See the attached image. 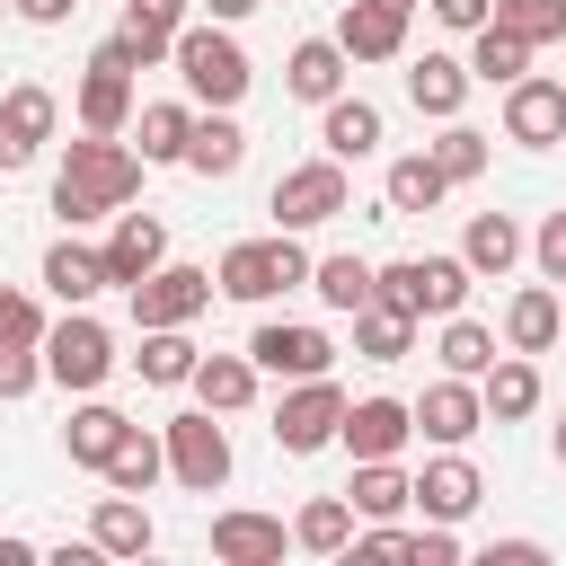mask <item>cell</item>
Returning a JSON list of instances; mask_svg holds the SVG:
<instances>
[{
    "instance_id": "1",
    "label": "cell",
    "mask_w": 566,
    "mask_h": 566,
    "mask_svg": "<svg viewBox=\"0 0 566 566\" xmlns=\"http://www.w3.org/2000/svg\"><path fill=\"white\" fill-rule=\"evenodd\" d=\"M142 150H124L115 133H80L71 150H62V168H53V212L62 221H106V212H124L133 195H142Z\"/></svg>"
},
{
    "instance_id": "2",
    "label": "cell",
    "mask_w": 566,
    "mask_h": 566,
    "mask_svg": "<svg viewBox=\"0 0 566 566\" xmlns=\"http://www.w3.org/2000/svg\"><path fill=\"white\" fill-rule=\"evenodd\" d=\"M310 265H318V256H310L292 230H274V239H239V248H221L212 283H221L230 301H274V292L310 283Z\"/></svg>"
},
{
    "instance_id": "3",
    "label": "cell",
    "mask_w": 566,
    "mask_h": 566,
    "mask_svg": "<svg viewBox=\"0 0 566 566\" xmlns=\"http://www.w3.org/2000/svg\"><path fill=\"white\" fill-rule=\"evenodd\" d=\"M371 301L407 310L416 327H424V318H451V310L469 301V256H398V265H380V292H371Z\"/></svg>"
},
{
    "instance_id": "4",
    "label": "cell",
    "mask_w": 566,
    "mask_h": 566,
    "mask_svg": "<svg viewBox=\"0 0 566 566\" xmlns=\"http://www.w3.org/2000/svg\"><path fill=\"white\" fill-rule=\"evenodd\" d=\"M177 80H186V97H203V106H239L248 97V53H239V35L212 18V27H186L177 35Z\"/></svg>"
},
{
    "instance_id": "5",
    "label": "cell",
    "mask_w": 566,
    "mask_h": 566,
    "mask_svg": "<svg viewBox=\"0 0 566 566\" xmlns=\"http://www.w3.org/2000/svg\"><path fill=\"white\" fill-rule=\"evenodd\" d=\"M345 203H354L345 159H301V168H283V177H274V195H265L274 230H318V221H336Z\"/></svg>"
},
{
    "instance_id": "6",
    "label": "cell",
    "mask_w": 566,
    "mask_h": 566,
    "mask_svg": "<svg viewBox=\"0 0 566 566\" xmlns=\"http://www.w3.org/2000/svg\"><path fill=\"white\" fill-rule=\"evenodd\" d=\"M159 433H168V478H177L186 495H212V486H230V433L212 424V407H195V416H168Z\"/></svg>"
},
{
    "instance_id": "7",
    "label": "cell",
    "mask_w": 566,
    "mask_h": 566,
    "mask_svg": "<svg viewBox=\"0 0 566 566\" xmlns=\"http://www.w3.org/2000/svg\"><path fill=\"white\" fill-rule=\"evenodd\" d=\"M106 371H115V336H106L88 310H71V318L44 327V380H62V389H97Z\"/></svg>"
},
{
    "instance_id": "8",
    "label": "cell",
    "mask_w": 566,
    "mask_h": 566,
    "mask_svg": "<svg viewBox=\"0 0 566 566\" xmlns=\"http://www.w3.org/2000/svg\"><path fill=\"white\" fill-rule=\"evenodd\" d=\"M336 424H345V389H336L327 371H310V380H292V398L274 407V442H283L292 460H310V451H327V442H336Z\"/></svg>"
},
{
    "instance_id": "9",
    "label": "cell",
    "mask_w": 566,
    "mask_h": 566,
    "mask_svg": "<svg viewBox=\"0 0 566 566\" xmlns=\"http://www.w3.org/2000/svg\"><path fill=\"white\" fill-rule=\"evenodd\" d=\"M212 274L203 265H159V274H142L133 283V327H195L203 310H212Z\"/></svg>"
},
{
    "instance_id": "10",
    "label": "cell",
    "mask_w": 566,
    "mask_h": 566,
    "mask_svg": "<svg viewBox=\"0 0 566 566\" xmlns=\"http://www.w3.org/2000/svg\"><path fill=\"white\" fill-rule=\"evenodd\" d=\"M407 433H416V407H407V398H345L336 442H345L354 460H398Z\"/></svg>"
},
{
    "instance_id": "11",
    "label": "cell",
    "mask_w": 566,
    "mask_h": 566,
    "mask_svg": "<svg viewBox=\"0 0 566 566\" xmlns=\"http://www.w3.org/2000/svg\"><path fill=\"white\" fill-rule=\"evenodd\" d=\"M53 115H62V106H53V88H35V80H18V88L0 97V177H18V168L53 142Z\"/></svg>"
},
{
    "instance_id": "12",
    "label": "cell",
    "mask_w": 566,
    "mask_h": 566,
    "mask_svg": "<svg viewBox=\"0 0 566 566\" xmlns=\"http://www.w3.org/2000/svg\"><path fill=\"white\" fill-rule=\"evenodd\" d=\"M557 133H566V88L522 71V80L504 88V142H522V150H548Z\"/></svg>"
},
{
    "instance_id": "13",
    "label": "cell",
    "mask_w": 566,
    "mask_h": 566,
    "mask_svg": "<svg viewBox=\"0 0 566 566\" xmlns=\"http://www.w3.org/2000/svg\"><path fill=\"white\" fill-rule=\"evenodd\" d=\"M248 354H256V371H274V380H310V371L336 363V345H327L318 327H283V318H265V327L248 336Z\"/></svg>"
},
{
    "instance_id": "14",
    "label": "cell",
    "mask_w": 566,
    "mask_h": 566,
    "mask_svg": "<svg viewBox=\"0 0 566 566\" xmlns=\"http://www.w3.org/2000/svg\"><path fill=\"white\" fill-rule=\"evenodd\" d=\"M478 495H486V478L460 460V442H442V460H424V478H416L424 522H469V513H478Z\"/></svg>"
},
{
    "instance_id": "15",
    "label": "cell",
    "mask_w": 566,
    "mask_h": 566,
    "mask_svg": "<svg viewBox=\"0 0 566 566\" xmlns=\"http://www.w3.org/2000/svg\"><path fill=\"white\" fill-rule=\"evenodd\" d=\"M336 44H345L354 62H398V53H407V9H398V0H345Z\"/></svg>"
},
{
    "instance_id": "16",
    "label": "cell",
    "mask_w": 566,
    "mask_h": 566,
    "mask_svg": "<svg viewBox=\"0 0 566 566\" xmlns=\"http://www.w3.org/2000/svg\"><path fill=\"white\" fill-rule=\"evenodd\" d=\"M168 265V230L150 221V212H115V230H106V283H142V274H159Z\"/></svg>"
},
{
    "instance_id": "17",
    "label": "cell",
    "mask_w": 566,
    "mask_h": 566,
    "mask_svg": "<svg viewBox=\"0 0 566 566\" xmlns=\"http://www.w3.org/2000/svg\"><path fill=\"white\" fill-rule=\"evenodd\" d=\"M478 424H486V398H478V380H460V371L416 398V433H424V442H469Z\"/></svg>"
},
{
    "instance_id": "18",
    "label": "cell",
    "mask_w": 566,
    "mask_h": 566,
    "mask_svg": "<svg viewBox=\"0 0 566 566\" xmlns=\"http://www.w3.org/2000/svg\"><path fill=\"white\" fill-rule=\"evenodd\" d=\"M44 292H53L62 310H88V301L106 292V248H80V239H53V248H44Z\"/></svg>"
},
{
    "instance_id": "19",
    "label": "cell",
    "mask_w": 566,
    "mask_h": 566,
    "mask_svg": "<svg viewBox=\"0 0 566 566\" xmlns=\"http://www.w3.org/2000/svg\"><path fill=\"white\" fill-rule=\"evenodd\" d=\"M283 539H292V531H283L274 513H212V557H221V566H274Z\"/></svg>"
},
{
    "instance_id": "20",
    "label": "cell",
    "mask_w": 566,
    "mask_h": 566,
    "mask_svg": "<svg viewBox=\"0 0 566 566\" xmlns=\"http://www.w3.org/2000/svg\"><path fill=\"white\" fill-rule=\"evenodd\" d=\"M345 44L336 35H310V44H292V62H283V88L292 97H310V106H327V97H345Z\"/></svg>"
},
{
    "instance_id": "21",
    "label": "cell",
    "mask_w": 566,
    "mask_h": 566,
    "mask_svg": "<svg viewBox=\"0 0 566 566\" xmlns=\"http://www.w3.org/2000/svg\"><path fill=\"white\" fill-rule=\"evenodd\" d=\"M557 336H566V301H557L548 283L513 292V310H504V345H513V354H548Z\"/></svg>"
},
{
    "instance_id": "22",
    "label": "cell",
    "mask_w": 566,
    "mask_h": 566,
    "mask_svg": "<svg viewBox=\"0 0 566 566\" xmlns=\"http://www.w3.org/2000/svg\"><path fill=\"white\" fill-rule=\"evenodd\" d=\"M478 398H486V424H522V416L539 407V371H531V354H495L486 380H478Z\"/></svg>"
},
{
    "instance_id": "23",
    "label": "cell",
    "mask_w": 566,
    "mask_h": 566,
    "mask_svg": "<svg viewBox=\"0 0 566 566\" xmlns=\"http://www.w3.org/2000/svg\"><path fill=\"white\" fill-rule=\"evenodd\" d=\"M124 124H133V71L88 62V80H80V133H124Z\"/></svg>"
},
{
    "instance_id": "24",
    "label": "cell",
    "mask_w": 566,
    "mask_h": 566,
    "mask_svg": "<svg viewBox=\"0 0 566 566\" xmlns=\"http://www.w3.org/2000/svg\"><path fill=\"white\" fill-rule=\"evenodd\" d=\"M239 159H248V133L230 124V106L195 115V133H186V159H177V168H195V177H230Z\"/></svg>"
},
{
    "instance_id": "25",
    "label": "cell",
    "mask_w": 566,
    "mask_h": 566,
    "mask_svg": "<svg viewBox=\"0 0 566 566\" xmlns=\"http://www.w3.org/2000/svg\"><path fill=\"white\" fill-rule=\"evenodd\" d=\"M186 389H195V398H203L212 416H239V407L256 398V354H203Z\"/></svg>"
},
{
    "instance_id": "26",
    "label": "cell",
    "mask_w": 566,
    "mask_h": 566,
    "mask_svg": "<svg viewBox=\"0 0 566 566\" xmlns=\"http://www.w3.org/2000/svg\"><path fill=\"white\" fill-rule=\"evenodd\" d=\"M407 97H416V115L451 124V115H460V97H469V62H451V53H424V62L407 71Z\"/></svg>"
},
{
    "instance_id": "27",
    "label": "cell",
    "mask_w": 566,
    "mask_h": 566,
    "mask_svg": "<svg viewBox=\"0 0 566 566\" xmlns=\"http://www.w3.org/2000/svg\"><path fill=\"white\" fill-rule=\"evenodd\" d=\"M133 363H142V380H150V389H186V380H195V363H203V345H195L186 327H142V354H133Z\"/></svg>"
},
{
    "instance_id": "28",
    "label": "cell",
    "mask_w": 566,
    "mask_h": 566,
    "mask_svg": "<svg viewBox=\"0 0 566 566\" xmlns=\"http://www.w3.org/2000/svg\"><path fill=\"white\" fill-rule=\"evenodd\" d=\"M115 442H124V416L115 407H71V424H62V451H71V469H97L106 478V460H115Z\"/></svg>"
},
{
    "instance_id": "29",
    "label": "cell",
    "mask_w": 566,
    "mask_h": 566,
    "mask_svg": "<svg viewBox=\"0 0 566 566\" xmlns=\"http://www.w3.org/2000/svg\"><path fill=\"white\" fill-rule=\"evenodd\" d=\"M168 478V433H142V424H124V442H115V460H106V486H124V495H150Z\"/></svg>"
},
{
    "instance_id": "30",
    "label": "cell",
    "mask_w": 566,
    "mask_h": 566,
    "mask_svg": "<svg viewBox=\"0 0 566 566\" xmlns=\"http://www.w3.org/2000/svg\"><path fill=\"white\" fill-rule=\"evenodd\" d=\"M354 513L363 522H398L407 504H416V478H398V460H354Z\"/></svg>"
},
{
    "instance_id": "31",
    "label": "cell",
    "mask_w": 566,
    "mask_h": 566,
    "mask_svg": "<svg viewBox=\"0 0 566 566\" xmlns=\"http://www.w3.org/2000/svg\"><path fill=\"white\" fill-rule=\"evenodd\" d=\"M88 539L106 548V557H142L150 548V513H142V495H97V513H88Z\"/></svg>"
},
{
    "instance_id": "32",
    "label": "cell",
    "mask_w": 566,
    "mask_h": 566,
    "mask_svg": "<svg viewBox=\"0 0 566 566\" xmlns=\"http://www.w3.org/2000/svg\"><path fill=\"white\" fill-rule=\"evenodd\" d=\"M124 35H133L142 71H150V62H177V35H186V0H133V9H124Z\"/></svg>"
},
{
    "instance_id": "33",
    "label": "cell",
    "mask_w": 566,
    "mask_h": 566,
    "mask_svg": "<svg viewBox=\"0 0 566 566\" xmlns=\"http://www.w3.org/2000/svg\"><path fill=\"white\" fill-rule=\"evenodd\" d=\"M318 142H327V159H363V150H380V106H371V97H327Z\"/></svg>"
},
{
    "instance_id": "34",
    "label": "cell",
    "mask_w": 566,
    "mask_h": 566,
    "mask_svg": "<svg viewBox=\"0 0 566 566\" xmlns=\"http://www.w3.org/2000/svg\"><path fill=\"white\" fill-rule=\"evenodd\" d=\"M460 256H469V274H513V256H522V221L513 212H478L469 221V239H460Z\"/></svg>"
},
{
    "instance_id": "35",
    "label": "cell",
    "mask_w": 566,
    "mask_h": 566,
    "mask_svg": "<svg viewBox=\"0 0 566 566\" xmlns=\"http://www.w3.org/2000/svg\"><path fill=\"white\" fill-rule=\"evenodd\" d=\"M292 548H310V557H345V548H354V504H345V495H310L301 522H292Z\"/></svg>"
},
{
    "instance_id": "36",
    "label": "cell",
    "mask_w": 566,
    "mask_h": 566,
    "mask_svg": "<svg viewBox=\"0 0 566 566\" xmlns=\"http://www.w3.org/2000/svg\"><path fill=\"white\" fill-rule=\"evenodd\" d=\"M310 292H318L327 310H345V318H354V310L380 292V265H363V256H318V265H310Z\"/></svg>"
},
{
    "instance_id": "37",
    "label": "cell",
    "mask_w": 566,
    "mask_h": 566,
    "mask_svg": "<svg viewBox=\"0 0 566 566\" xmlns=\"http://www.w3.org/2000/svg\"><path fill=\"white\" fill-rule=\"evenodd\" d=\"M407 345H416V318L407 310H389V301H363L354 310V354L363 363H398Z\"/></svg>"
},
{
    "instance_id": "38",
    "label": "cell",
    "mask_w": 566,
    "mask_h": 566,
    "mask_svg": "<svg viewBox=\"0 0 566 566\" xmlns=\"http://www.w3.org/2000/svg\"><path fill=\"white\" fill-rule=\"evenodd\" d=\"M522 71H531V44H522L513 27H495V18H486V27H478V44H469V80H504V88H513Z\"/></svg>"
},
{
    "instance_id": "39",
    "label": "cell",
    "mask_w": 566,
    "mask_h": 566,
    "mask_svg": "<svg viewBox=\"0 0 566 566\" xmlns=\"http://www.w3.org/2000/svg\"><path fill=\"white\" fill-rule=\"evenodd\" d=\"M451 195V177L433 168V150H416V159H389V212H433Z\"/></svg>"
},
{
    "instance_id": "40",
    "label": "cell",
    "mask_w": 566,
    "mask_h": 566,
    "mask_svg": "<svg viewBox=\"0 0 566 566\" xmlns=\"http://www.w3.org/2000/svg\"><path fill=\"white\" fill-rule=\"evenodd\" d=\"M433 354H442V371H460V380H486V363H495V336H486L478 318H460V310H451Z\"/></svg>"
},
{
    "instance_id": "41",
    "label": "cell",
    "mask_w": 566,
    "mask_h": 566,
    "mask_svg": "<svg viewBox=\"0 0 566 566\" xmlns=\"http://www.w3.org/2000/svg\"><path fill=\"white\" fill-rule=\"evenodd\" d=\"M133 133H142V159H150V168H168V159H186L195 115H186V106H142V124H133Z\"/></svg>"
},
{
    "instance_id": "42",
    "label": "cell",
    "mask_w": 566,
    "mask_h": 566,
    "mask_svg": "<svg viewBox=\"0 0 566 566\" xmlns=\"http://www.w3.org/2000/svg\"><path fill=\"white\" fill-rule=\"evenodd\" d=\"M495 27H513V35L539 53V44L566 35V0H495Z\"/></svg>"
},
{
    "instance_id": "43",
    "label": "cell",
    "mask_w": 566,
    "mask_h": 566,
    "mask_svg": "<svg viewBox=\"0 0 566 566\" xmlns=\"http://www.w3.org/2000/svg\"><path fill=\"white\" fill-rule=\"evenodd\" d=\"M433 168H442L451 186H469V177L486 168V133H469V124L451 115V124H442V142H433Z\"/></svg>"
},
{
    "instance_id": "44",
    "label": "cell",
    "mask_w": 566,
    "mask_h": 566,
    "mask_svg": "<svg viewBox=\"0 0 566 566\" xmlns=\"http://www.w3.org/2000/svg\"><path fill=\"white\" fill-rule=\"evenodd\" d=\"M0 345H44V310L18 283H0Z\"/></svg>"
},
{
    "instance_id": "45",
    "label": "cell",
    "mask_w": 566,
    "mask_h": 566,
    "mask_svg": "<svg viewBox=\"0 0 566 566\" xmlns=\"http://www.w3.org/2000/svg\"><path fill=\"white\" fill-rule=\"evenodd\" d=\"M44 380V345H0V398H27Z\"/></svg>"
},
{
    "instance_id": "46",
    "label": "cell",
    "mask_w": 566,
    "mask_h": 566,
    "mask_svg": "<svg viewBox=\"0 0 566 566\" xmlns=\"http://www.w3.org/2000/svg\"><path fill=\"white\" fill-rule=\"evenodd\" d=\"M531 256H539V274H548V283H566V212H548V221H539Z\"/></svg>"
},
{
    "instance_id": "47",
    "label": "cell",
    "mask_w": 566,
    "mask_h": 566,
    "mask_svg": "<svg viewBox=\"0 0 566 566\" xmlns=\"http://www.w3.org/2000/svg\"><path fill=\"white\" fill-rule=\"evenodd\" d=\"M354 548H363V557H416V531H398V522H371V531H354Z\"/></svg>"
},
{
    "instance_id": "48",
    "label": "cell",
    "mask_w": 566,
    "mask_h": 566,
    "mask_svg": "<svg viewBox=\"0 0 566 566\" xmlns=\"http://www.w3.org/2000/svg\"><path fill=\"white\" fill-rule=\"evenodd\" d=\"M451 557H460L451 522H424V531H416V566H451Z\"/></svg>"
},
{
    "instance_id": "49",
    "label": "cell",
    "mask_w": 566,
    "mask_h": 566,
    "mask_svg": "<svg viewBox=\"0 0 566 566\" xmlns=\"http://www.w3.org/2000/svg\"><path fill=\"white\" fill-rule=\"evenodd\" d=\"M433 18H442V27H460V35H478V27L495 18V0H433Z\"/></svg>"
},
{
    "instance_id": "50",
    "label": "cell",
    "mask_w": 566,
    "mask_h": 566,
    "mask_svg": "<svg viewBox=\"0 0 566 566\" xmlns=\"http://www.w3.org/2000/svg\"><path fill=\"white\" fill-rule=\"evenodd\" d=\"M9 9H18V18H27V27H62V18H71V9H80V0H9Z\"/></svg>"
},
{
    "instance_id": "51",
    "label": "cell",
    "mask_w": 566,
    "mask_h": 566,
    "mask_svg": "<svg viewBox=\"0 0 566 566\" xmlns=\"http://www.w3.org/2000/svg\"><path fill=\"white\" fill-rule=\"evenodd\" d=\"M539 557H548L539 539H495V557H486V566H539Z\"/></svg>"
},
{
    "instance_id": "52",
    "label": "cell",
    "mask_w": 566,
    "mask_h": 566,
    "mask_svg": "<svg viewBox=\"0 0 566 566\" xmlns=\"http://www.w3.org/2000/svg\"><path fill=\"white\" fill-rule=\"evenodd\" d=\"M27 557H35L27 539H0V566H27Z\"/></svg>"
},
{
    "instance_id": "53",
    "label": "cell",
    "mask_w": 566,
    "mask_h": 566,
    "mask_svg": "<svg viewBox=\"0 0 566 566\" xmlns=\"http://www.w3.org/2000/svg\"><path fill=\"white\" fill-rule=\"evenodd\" d=\"M248 9H256V0H212V18H221V27H230V18H248Z\"/></svg>"
},
{
    "instance_id": "54",
    "label": "cell",
    "mask_w": 566,
    "mask_h": 566,
    "mask_svg": "<svg viewBox=\"0 0 566 566\" xmlns=\"http://www.w3.org/2000/svg\"><path fill=\"white\" fill-rule=\"evenodd\" d=\"M557 469H566V416H557Z\"/></svg>"
},
{
    "instance_id": "55",
    "label": "cell",
    "mask_w": 566,
    "mask_h": 566,
    "mask_svg": "<svg viewBox=\"0 0 566 566\" xmlns=\"http://www.w3.org/2000/svg\"><path fill=\"white\" fill-rule=\"evenodd\" d=\"M398 9H416V0H398Z\"/></svg>"
},
{
    "instance_id": "56",
    "label": "cell",
    "mask_w": 566,
    "mask_h": 566,
    "mask_svg": "<svg viewBox=\"0 0 566 566\" xmlns=\"http://www.w3.org/2000/svg\"><path fill=\"white\" fill-rule=\"evenodd\" d=\"M0 9H9V0H0Z\"/></svg>"
}]
</instances>
